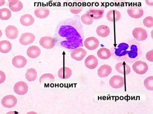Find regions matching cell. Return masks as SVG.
<instances>
[{"instance_id":"cell-21","label":"cell","mask_w":153,"mask_h":114,"mask_svg":"<svg viewBox=\"0 0 153 114\" xmlns=\"http://www.w3.org/2000/svg\"><path fill=\"white\" fill-rule=\"evenodd\" d=\"M73 71L70 67L64 66L61 67L58 72V76L61 79H67L71 77Z\"/></svg>"},{"instance_id":"cell-20","label":"cell","mask_w":153,"mask_h":114,"mask_svg":"<svg viewBox=\"0 0 153 114\" xmlns=\"http://www.w3.org/2000/svg\"><path fill=\"white\" fill-rule=\"evenodd\" d=\"M55 80L53 75L50 73L42 75L39 79V82L41 84L44 85H49L54 83Z\"/></svg>"},{"instance_id":"cell-22","label":"cell","mask_w":153,"mask_h":114,"mask_svg":"<svg viewBox=\"0 0 153 114\" xmlns=\"http://www.w3.org/2000/svg\"><path fill=\"white\" fill-rule=\"evenodd\" d=\"M50 12L49 9L45 7H38L35 9L34 14L37 18L40 19H44L48 18L50 15Z\"/></svg>"},{"instance_id":"cell-6","label":"cell","mask_w":153,"mask_h":114,"mask_svg":"<svg viewBox=\"0 0 153 114\" xmlns=\"http://www.w3.org/2000/svg\"><path fill=\"white\" fill-rule=\"evenodd\" d=\"M104 12L105 8L104 7L94 6L89 8L87 13L91 15L93 19L98 20L103 18Z\"/></svg>"},{"instance_id":"cell-7","label":"cell","mask_w":153,"mask_h":114,"mask_svg":"<svg viewBox=\"0 0 153 114\" xmlns=\"http://www.w3.org/2000/svg\"><path fill=\"white\" fill-rule=\"evenodd\" d=\"M133 36L137 42L145 41L148 38V34L146 29L142 28H136L132 31Z\"/></svg>"},{"instance_id":"cell-37","label":"cell","mask_w":153,"mask_h":114,"mask_svg":"<svg viewBox=\"0 0 153 114\" xmlns=\"http://www.w3.org/2000/svg\"><path fill=\"white\" fill-rule=\"evenodd\" d=\"M6 75L4 72L0 71V84L3 83L6 80Z\"/></svg>"},{"instance_id":"cell-5","label":"cell","mask_w":153,"mask_h":114,"mask_svg":"<svg viewBox=\"0 0 153 114\" xmlns=\"http://www.w3.org/2000/svg\"><path fill=\"white\" fill-rule=\"evenodd\" d=\"M127 12L131 18L135 19L140 18L144 15V11L142 7L137 6H130L128 8Z\"/></svg>"},{"instance_id":"cell-10","label":"cell","mask_w":153,"mask_h":114,"mask_svg":"<svg viewBox=\"0 0 153 114\" xmlns=\"http://www.w3.org/2000/svg\"><path fill=\"white\" fill-rule=\"evenodd\" d=\"M87 55V52L82 47H79L72 50V52L71 54V56L72 58L75 61H81Z\"/></svg>"},{"instance_id":"cell-41","label":"cell","mask_w":153,"mask_h":114,"mask_svg":"<svg viewBox=\"0 0 153 114\" xmlns=\"http://www.w3.org/2000/svg\"><path fill=\"white\" fill-rule=\"evenodd\" d=\"M70 0H57L58 2H59L61 4H66L70 2Z\"/></svg>"},{"instance_id":"cell-16","label":"cell","mask_w":153,"mask_h":114,"mask_svg":"<svg viewBox=\"0 0 153 114\" xmlns=\"http://www.w3.org/2000/svg\"><path fill=\"white\" fill-rule=\"evenodd\" d=\"M112 71L111 66L108 64L101 66L97 70V75L100 78H106L111 74Z\"/></svg>"},{"instance_id":"cell-33","label":"cell","mask_w":153,"mask_h":114,"mask_svg":"<svg viewBox=\"0 0 153 114\" xmlns=\"http://www.w3.org/2000/svg\"><path fill=\"white\" fill-rule=\"evenodd\" d=\"M9 8L13 12H17L20 11L23 8V4L21 1H19L18 3L14 5H9Z\"/></svg>"},{"instance_id":"cell-1","label":"cell","mask_w":153,"mask_h":114,"mask_svg":"<svg viewBox=\"0 0 153 114\" xmlns=\"http://www.w3.org/2000/svg\"><path fill=\"white\" fill-rule=\"evenodd\" d=\"M83 26L80 16L62 20L56 28L54 40L56 45L66 50H73L84 46Z\"/></svg>"},{"instance_id":"cell-30","label":"cell","mask_w":153,"mask_h":114,"mask_svg":"<svg viewBox=\"0 0 153 114\" xmlns=\"http://www.w3.org/2000/svg\"><path fill=\"white\" fill-rule=\"evenodd\" d=\"M80 20L83 24L85 25H91L94 23V19L91 16L90 14L88 13L83 14Z\"/></svg>"},{"instance_id":"cell-3","label":"cell","mask_w":153,"mask_h":114,"mask_svg":"<svg viewBox=\"0 0 153 114\" xmlns=\"http://www.w3.org/2000/svg\"><path fill=\"white\" fill-rule=\"evenodd\" d=\"M109 83L112 88L114 89L122 88L125 85V78L118 75L113 76L110 79Z\"/></svg>"},{"instance_id":"cell-19","label":"cell","mask_w":153,"mask_h":114,"mask_svg":"<svg viewBox=\"0 0 153 114\" xmlns=\"http://www.w3.org/2000/svg\"><path fill=\"white\" fill-rule=\"evenodd\" d=\"M6 36L10 39L14 40L18 38L19 31L18 28L14 26H8L5 29Z\"/></svg>"},{"instance_id":"cell-18","label":"cell","mask_w":153,"mask_h":114,"mask_svg":"<svg viewBox=\"0 0 153 114\" xmlns=\"http://www.w3.org/2000/svg\"><path fill=\"white\" fill-rule=\"evenodd\" d=\"M121 16L122 15L119 11L113 9L109 11L106 15V18L108 20L112 23L117 22L120 20Z\"/></svg>"},{"instance_id":"cell-31","label":"cell","mask_w":153,"mask_h":114,"mask_svg":"<svg viewBox=\"0 0 153 114\" xmlns=\"http://www.w3.org/2000/svg\"><path fill=\"white\" fill-rule=\"evenodd\" d=\"M144 85L146 89L150 91L153 90V76H149L144 80Z\"/></svg>"},{"instance_id":"cell-17","label":"cell","mask_w":153,"mask_h":114,"mask_svg":"<svg viewBox=\"0 0 153 114\" xmlns=\"http://www.w3.org/2000/svg\"><path fill=\"white\" fill-rule=\"evenodd\" d=\"M12 64L16 68H23L26 66L27 60L23 56H16L12 59Z\"/></svg>"},{"instance_id":"cell-14","label":"cell","mask_w":153,"mask_h":114,"mask_svg":"<svg viewBox=\"0 0 153 114\" xmlns=\"http://www.w3.org/2000/svg\"><path fill=\"white\" fill-rule=\"evenodd\" d=\"M115 69L118 73L125 75H129L131 72L130 66L128 65L125 61H121L117 63L115 66Z\"/></svg>"},{"instance_id":"cell-4","label":"cell","mask_w":153,"mask_h":114,"mask_svg":"<svg viewBox=\"0 0 153 114\" xmlns=\"http://www.w3.org/2000/svg\"><path fill=\"white\" fill-rule=\"evenodd\" d=\"M132 69L137 74H145L149 69V66L146 62L143 61H137L132 65Z\"/></svg>"},{"instance_id":"cell-2","label":"cell","mask_w":153,"mask_h":114,"mask_svg":"<svg viewBox=\"0 0 153 114\" xmlns=\"http://www.w3.org/2000/svg\"><path fill=\"white\" fill-rule=\"evenodd\" d=\"M112 56L117 61L132 64L137 61L142 55L141 46L135 39L128 40L113 46Z\"/></svg>"},{"instance_id":"cell-13","label":"cell","mask_w":153,"mask_h":114,"mask_svg":"<svg viewBox=\"0 0 153 114\" xmlns=\"http://www.w3.org/2000/svg\"><path fill=\"white\" fill-rule=\"evenodd\" d=\"M35 40V36L32 33L23 34L19 38V43L23 45H28L33 43Z\"/></svg>"},{"instance_id":"cell-39","label":"cell","mask_w":153,"mask_h":114,"mask_svg":"<svg viewBox=\"0 0 153 114\" xmlns=\"http://www.w3.org/2000/svg\"><path fill=\"white\" fill-rule=\"evenodd\" d=\"M19 0H8L9 5H14L18 3Z\"/></svg>"},{"instance_id":"cell-27","label":"cell","mask_w":153,"mask_h":114,"mask_svg":"<svg viewBox=\"0 0 153 114\" xmlns=\"http://www.w3.org/2000/svg\"><path fill=\"white\" fill-rule=\"evenodd\" d=\"M12 45L10 42L3 40L0 42V52L2 53H8L12 49Z\"/></svg>"},{"instance_id":"cell-15","label":"cell","mask_w":153,"mask_h":114,"mask_svg":"<svg viewBox=\"0 0 153 114\" xmlns=\"http://www.w3.org/2000/svg\"><path fill=\"white\" fill-rule=\"evenodd\" d=\"M86 67L89 69H94L97 67L99 64V61L97 58L93 55L89 56L84 61Z\"/></svg>"},{"instance_id":"cell-23","label":"cell","mask_w":153,"mask_h":114,"mask_svg":"<svg viewBox=\"0 0 153 114\" xmlns=\"http://www.w3.org/2000/svg\"><path fill=\"white\" fill-rule=\"evenodd\" d=\"M41 54V50L36 46H32L27 51V56L31 58H36Z\"/></svg>"},{"instance_id":"cell-24","label":"cell","mask_w":153,"mask_h":114,"mask_svg":"<svg viewBox=\"0 0 153 114\" xmlns=\"http://www.w3.org/2000/svg\"><path fill=\"white\" fill-rule=\"evenodd\" d=\"M96 33L100 37L106 38L110 35V29L106 25H101L98 26L96 29Z\"/></svg>"},{"instance_id":"cell-38","label":"cell","mask_w":153,"mask_h":114,"mask_svg":"<svg viewBox=\"0 0 153 114\" xmlns=\"http://www.w3.org/2000/svg\"><path fill=\"white\" fill-rule=\"evenodd\" d=\"M113 1L117 5H122L125 3L126 0H113Z\"/></svg>"},{"instance_id":"cell-28","label":"cell","mask_w":153,"mask_h":114,"mask_svg":"<svg viewBox=\"0 0 153 114\" xmlns=\"http://www.w3.org/2000/svg\"><path fill=\"white\" fill-rule=\"evenodd\" d=\"M25 76H26V78L28 81H34L36 79L37 77V73L36 69L33 68H31V69H28Z\"/></svg>"},{"instance_id":"cell-32","label":"cell","mask_w":153,"mask_h":114,"mask_svg":"<svg viewBox=\"0 0 153 114\" xmlns=\"http://www.w3.org/2000/svg\"><path fill=\"white\" fill-rule=\"evenodd\" d=\"M143 24L144 26L148 28H151L153 26V16H147L143 20Z\"/></svg>"},{"instance_id":"cell-29","label":"cell","mask_w":153,"mask_h":114,"mask_svg":"<svg viewBox=\"0 0 153 114\" xmlns=\"http://www.w3.org/2000/svg\"><path fill=\"white\" fill-rule=\"evenodd\" d=\"M11 12L8 8L0 9V19L2 20H7L11 17Z\"/></svg>"},{"instance_id":"cell-34","label":"cell","mask_w":153,"mask_h":114,"mask_svg":"<svg viewBox=\"0 0 153 114\" xmlns=\"http://www.w3.org/2000/svg\"><path fill=\"white\" fill-rule=\"evenodd\" d=\"M83 7L74 4L73 5L71 6V7H70V10L72 14L77 15L83 10Z\"/></svg>"},{"instance_id":"cell-43","label":"cell","mask_w":153,"mask_h":114,"mask_svg":"<svg viewBox=\"0 0 153 114\" xmlns=\"http://www.w3.org/2000/svg\"><path fill=\"white\" fill-rule=\"evenodd\" d=\"M2 35H3V33H2V31L0 29V38H1Z\"/></svg>"},{"instance_id":"cell-44","label":"cell","mask_w":153,"mask_h":114,"mask_svg":"<svg viewBox=\"0 0 153 114\" xmlns=\"http://www.w3.org/2000/svg\"><path fill=\"white\" fill-rule=\"evenodd\" d=\"M30 113H35V114H36V113L35 112H29L28 113V114H30Z\"/></svg>"},{"instance_id":"cell-35","label":"cell","mask_w":153,"mask_h":114,"mask_svg":"<svg viewBox=\"0 0 153 114\" xmlns=\"http://www.w3.org/2000/svg\"><path fill=\"white\" fill-rule=\"evenodd\" d=\"M146 58L150 62H153V50H150L146 53Z\"/></svg>"},{"instance_id":"cell-9","label":"cell","mask_w":153,"mask_h":114,"mask_svg":"<svg viewBox=\"0 0 153 114\" xmlns=\"http://www.w3.org/2000/svg\"><path fill=\"white\" fill-rule=\"evenodd\" d=\"M18 102V99L13 95H6L2 99L1 103L4 107L12 108L16 106Z\"/></svg>"},{"instance_id":"cell-26","label":"cell","mask_w":153,"mask_h":114,"mask_svg":"<svg viewBox=\"0 0 153 114\" xmlns=\"http://www.w3.org/2000/svg\"><path fill=\"white\" fill-rule=\"evenodd\" d=\"M97 56L102 59H108L111 56L112 54L109 49L102 47L97 51Z\"/></svg>"},{"instance_id":"cell-12","label":"cell","mask_w":153,"mask_h":114,"mask_svg":"<svg viewBox=\"0 0 153 114\" xmlns=\"http://www.w3.org/2000/svg\"><path fill=\"white\" fill-rule=\"evenodd\" d=\"M14 91L18 95H25L28 91V85L25 82H18L14 85Z\"/></svg>"},{"instance_id":"cell-8","label":"cell","mask_w":153,"mask_h":114,"mask_svg":"<svg viewBox=\"0 0 153 114\" xmlns=\"http://www.w3.org/2000/svg\"><path fill=\"white\" fill-rule=\"evenodd\" d=\"M83 45L88 50H96L99 46L100 42L96 37H91L86 39L84 41Z\"/></svg>"},{"instance_id":"cell-42","label":"cell","mask_w":153,"mask_h":114,"mask_svg":"<svg viewBox=\"0 0 153 114\" xmlns=\"http://www.w3.org/2000/svg\"><path fill=\"white\" fill-rule=\"evenodd\" d=\"M5 3V0H0V7L3 6Z\"/></svg>"},{"instance_id":"cell-40","label":"cell","mask_w":153,"mask_h":114,"mask_svg":"<svg viewBox=\"0 0 153 114\" xmlns=\"http://www.w3.org/2000/svg\"><path fill=\"white\" fill-rule=\"evenodd\" d=\"M145 2L146 5L150 6H153V0H145Z\"/></svg>"},{"instance_id":"cell-11","label":"cell","mask_w":153,"mask_h":114,"mask_svg":"<svg viewBox=\"0 0 153 114\" xmlns=\"http://www.w3.org/2000/svg\"><path fill=\"white\" fill-rule=\"evenodd\" d=\"M39 44L44 48L51 49L55 47L56 43L53 38L51 37L45 36L40 39Z\"/></svg>"},{"instance_id":"cell-25","label":"cell","mask_w":153,"mask_h":114,"mask_svg":"<svg viewBox=\"0 0 153 114\" xmlns=\"http://www.w3.org/2000/svg\"><path fill=\"white\" fill-rule=\"evenodd\" d=\"M34 18L30 14H25L21 16L20 18V23L24 26H30L34 23Z\"/></svg>"},{"instance_id":"cell-36","label":"cell","mask_w":153,"mask_h":114,"mask_svg":"<svg viewBox=\"0 0 153 114\" xmlns=\"http://www.w3.org/2000/svg\"><path fill=\"white\" fill-rule=\"evenodd\" d=\"M86 3V0H74V4L79 6L84 7L85 6Z\"/></svg>"}]
</instances>
